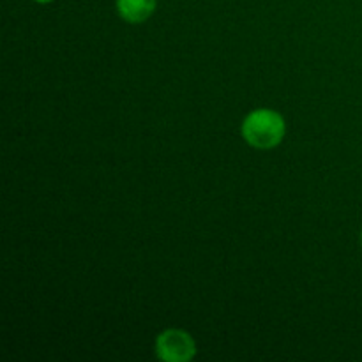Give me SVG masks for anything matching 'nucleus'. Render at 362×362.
<instances>
[{"instance_id": "obj_1", "label": "nucleus", "mask_w": 362, "mask_h": 362, "mask_svg": "<svg viewBox=\"0 0 362 362\" xmlns=\"http://www.w3.org/2000/svg\"><path fill=\"white\" fill-rule=\"evenodd\" d=\"M243 138L255 148L269 151L278 147L286 133V124L281 113L274 110H255L244 119Z\"/></svg>"}, {"instance_id": "obj_2", "label": "nucleus", "mask_w": 362, "mask_h": 362, "mask_svg": "<svg viewBox=\"0 0 362 362\" xmlns=\"http://www.w3.org/2000/svg\"><path fill=\"white\" fill-rule=\"evenodd\" d=\"M156 356L165 362H189L197 356V343L182 329H166L156 339Z\"/></svg>"}, {"instance_id": "obj_3", "label": "nucleus", "mask_w": 362, "mask_h": 362, "mask_svg": "<svg viewBox=\"0 0 362 362\" xmlns=\"http://www.w3.org/2000/svg\"><path fill=\"white\" fill-rule=\"evenodd\" d=\"M117 11L127 23H144L154 14L156 0H117Z\"/></svg>"}, {"instance_id": "obj_4", "label": "nucleus", "mask_w": 362, "mask_h": 362, "mask_svg": "<svg viewBox=\"0 0 362 362\" xmlns=\"http://www.w3.org/2000/svg\"><path fill=\"white\" fill-rule=\"evenodd\" d=\"M34 2H39V4H48V2H52V0H34Z\"/></svg>"}, {"instance_id": "obj_5", "label": "nucleus", "mask_w": 362, "mask_h": 362, "mask_svg": "<svg viewBox=\"0 0 362 362\" xmlns=\"http://www.w3.org/2000/svg\"><path fill=\"white\" fill-rule=\"evenodd\" d=\"M361 239H362V233H361Z\"/></svg>"}]
</instances>
